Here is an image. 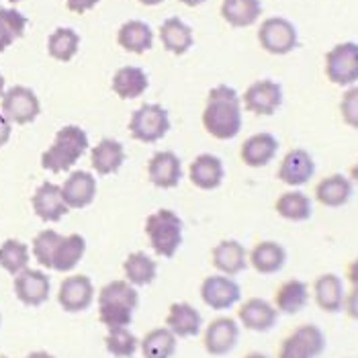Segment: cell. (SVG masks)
Returning a JSON list of instances; mask_svg holds the SVG:
<instances>
[{
  "instance_id": "cb8c5ba5",
  "label": "cell",
  "mask_w": 358,
  "mask_h": 358,
  "mask_svg": "<svg viewBox=\"0 0 358 358\" xmlns=\"http://www.w3.org/2000/svg\"><path fill=\"white\" fill-rule=\"evenodd\" d=\"M311 299V287L301 278H287L276 287L273 305L280 315H297Z\"/></svg>"
},
{
  "instance_id": "6da1fadb",
  "label": "cell",
  "mask_w": 358,
  "mask_h": 358,
  "mask_svg": "<svg viewBox=\"0 0 358 358\" xmlns=\"http://www.w3.org/2000/svg\"><path fill=\"white\" fill-rule=\"evenodd\" d=\"M201 123L211 138L229 141L238 138L244 125L242 96L229 84H217L207 92Z\"/></svg>"
},
{
  "instance_id": "d6986e66",
  "label": "cell",
  "mask_w": 358,
  "mask_h": 358,
  "mask_svg": "<svg viewBox=\"0 0 358 358\" xmlns=\"http://www.w3.org/2000/svg\"><path fill=\"white\" fill-rule=\"evenodd\" d=\"M182 160L170 150H160L148 160V178L158 189H176L182 180Z\"/></svg>"
},
{
  "instance_id": "7c38bea8",
  "label": "cell",
  "mask_w": 358,
  "mask_h": 358,
  "mask_svg": "<svg viewBox=\"0 0 358 358\" xmlns=\"http://www.w3.org/2000/svg\"><path fill=\"white\" fill-rule=\"evenodd\" d=\"M240 330L242 326L238 324L236 317L220 315L203 328V348L211 357H227L240 342Z\"/></svg>"
},
{
  "instance_id": "5bb4252c",
  "label": "cell",
  "mask_w": 358,
  "mask_h": 358,
  "mask_svg": "<svg viewBox=\"0 0 358 358\" xmlns=\"http://www.w3.org/2000/svg\"><path fill=\"white\" fill-rule=\"evenodd\" d=\"M96 301V289L86 275H68L57 289V303L66 313H83Z\"/></svg>"
},
{
  "instance_id": "d4e9b609",
  "label": "cell",
  "mask_w": 358,
  "mask_h": 358,
  "mask_svg": "<svg viewBox=\"0 0 358 358\" xmlns=\"http://www.w3.org/2000/svg\"><path fill=\"white\" fill-rule=\"evenodd\" d=\"M96 178L88 170H74L62 185V194L70 209H86L96 196Z\"/></svg>"
},
{
  "instance_id": "ac0fdd59",
  "label": "cell",
  "mask_w": 358,
  "mask_h": 358,
  "mask_svg": "<svg viewBox=\"0 0 358 358\" xmlns=\"http://www.w3.org/2000/svg\"><path fill=\"white\" fill-rule=\"evenodd\" d=\"M311 297L322 311H326L330 315L340 313L344 309V299H346L344 278L336 273L317 275L311 285Z\"/></svg>"
},
{
  "instance_id": "b9f144b4",
  "label": "cell",
  "mask_w": 358,
  "mask_h": 358,
  "mask_svg": "<svg viewBox=\"0 0 358 358\" xmlns=\"http://www.w3.org/2000/svg\"><path fill=\"white\" fill-rule=\"evenodd\" d=\"M340 117L344 121V125H348L350 129H358V84L348 86L340 99Z\"/></svg>"
},
{
  "instance_id": "d6a6232c",
  "label": "cell",
  "mask_w": 358,
  "mask_h": 358,
  "mask_svg": "<svg viewBox=\"0 0 358 358\" xmlns=\"http://www.w3.org/2000/svg\"><path fill=\"white\" fill-rule=\"evenodd\" d=\"M150 86V78L143 68L139 66H123L113 74L110 88L113 92L123 99V101H134L139 99Z\"/></svg>"
},
{
  "instance_id": "484cf974",
  "label": "cell",
  "mask_w": 358,
  "mask_h": 358,
  "mask_svg": "<svg viewBox=\"0 0 358 358\" xmlns=\"http://www.w3.org/2000/svg\"><path fill=\"white\" fill-rule=\"evenodd\" d=\"M191 185L201 191H217L225 180V166L215 154H199L189 166Z\"/></svg>"
},
{
  "instance_id": "ee69618b",
  "label": "cell",
  "mask_w": 358,
  "mask_h": 358,
  "mask_svg": "<svg viewBox=\"0 0 358 358\" xmlns=\"http://www.w3.org/2000/svg\"><path fill=\"white\" fill-rule=\"evenodd\" d=\"M101 0H66V6L68 10L76 13V15H84L88 10H92L94 6H99Z\"/></svg>"
},
{
  "instance_id": "1f68e13d",
  "label": "cell",
  "mask_w": 358,
  "mask_h": 358,
  "mask_svg": "<svg viewBox=\"0 0 358 358\" xmlns=\"http://www.w3.org/2000/svg\"><path fill=\"white\" fill-rule=\"evenodd\" d=\"M117 43L129 54H145L154 48V29L145 21H125L117 31Z\"/></svg>"
},
{
  "instance_id": "4316f807",
  "label": "cell",
  "mask_w": 358,
  "mask_h": 358,
  "mask_svg": "<svg viewBox=\"0 0 358 358\" xmlns=\"http://www.w3.org/2000/svg\"><path fill=\"white\" fill-rule=\"evenodd\" d=\"M166 328L176 338H194L203 331V315L201 311L187 301H176L168 307Z\"/></svg>"
},
{
  "instance_id": "f6af8a7d",
  "label": "cell",
  "mask_w": 358,
  "mask_h": 358,
  "mask_svg": "<svg viewBox=\"0 0 358 358\" xmlns=\"http://www.w3.org/2000/svg\"><path fill=\"white\" fill-rule=\"evenodd\" d=\"M10 136H13V123L0 113V148H4L10 141Z\"/></svg>"
},
{
  "instance_id": "836d02e7",
  "label": "cell",
  "mask_w": 358,
  "mask_h": 358,
  "mask_svg": "<svg viewBox=\"0 0 358 358\" xmlns=\"http://www.w3.org/2000/svg\"><path fill=\"white\" fill-rule=\"evenodd\" d=\"M86 254V238L83 234H68L62 236L57 248H55L54 260H52V271L70 275Z\"/></svg>"
},
{
  "instance_id": "e575fe53",
  "label": "cell",
  "mask_w": 358,
  "mask_h": 358,
  "mask_svg": "<svg viewBox=\"0 0 358 358\" xmlns=\"http://www.w3.org/2000/svg\"><path fill=\"white\" fill-rule=\"evenodd\" d=\"M158 276V262L143 250H136L127 254L123 260V278L134 287H148Z\"/></svg>"
},
{
  "instance_id": "9a60e30c",
  "label": "cell",
  "mask_w": 358,
  "mask_h": 358,
  "mask_svg": "<svg viewBox=\"0 0 358 358\" xmlns=\"http://www.w3.org/2000/svg\"><path fill=\"white\" fill-rule=\"evenodd\" d=\"M236 320L238 324L248 331L256 334H266L278 324L280 313L276 311L273 301L262 299V297H250L246 301H240Z\"/></svg>"
},
{
  "instance_id": "30bf717a",
  "label": "cell",
  "mask_w": 358,
  "mask_h": 358,
  "mask_svg": "<svg viewBox=\"0 0 358 358\" xmlns=\"http://www.w3.org/2000/svg\"><path fill=\"white\" fill-rule=\"evenodd\" d=\"M201 301L213 311H227L242 301V287L234 276L215 273L203 278L199 287Z\"/></svg>"
},
{
  "instance_id": "7402d4cb",
  "label": "cell",
  "mask_w": 358,
  "mask_h": 358,
  "mask_svg": "<svg viewBox=\"0 0 358 358\" xmlns=\"http://www.w3.org/2000/svg\"><path fill=\"white\" fill-rule=\"evenodd\" d=\"M278 148L280 143L271 131H258L242 141L240 160L248 168H264L275 160Z\"/></svg>"
},
{
  "instance_id": "bcb514c9",
  "label": "cell",
  "mask_w": 358,
  "mask_h": 358,
  "mask_svg": "<svg viewBox=\"0 0 358 358\" xmlns=\"http://www.w3.org/2000/svg\"><path fill=\"white\" fill-rule=\"evenodd\" d=\"M344 278L350 287H358V256L352 258L348 264H346V271H344Z\"/></svg>"
},
{
  "instance_id": "c3c4849f",
  "label": "cell",
  "mask_w": 358,
  "mask_h": 358,
  "mask_svg": "<svg viewBox=\"0 0 358 358\" xmlns=\"http://www.w3.org/2000/svg\"><path fill=\"white\" fill-rule=\"evenodd\" d=\"M348 176H350V180H352V182H355V185L358 187V160L355 162V164L350 166V172H348Z\"/></svg>"
},
{
  "instance_id": "74e56055",
  "label": "cell",
  "mask_w": 358,
  "mask_h": 358,
  "mask_svg": "<svg viewBox=\"0 0 358 358\" xmlns=\"http://www.w3.org/2000/svg\"><path fill=\"white\" fill-rule=\"evenodd\" d=\"M80 50V35L72 27H57L48 37V54L57 62L74 59Z\"/></svg>"
},
{
  "instance_id": "f35d334b",
  "label": "cell",
  "mask_w": 358,
  "mask_h": 358,
  "mask_svg": "<svg viewBox=\"0 0 358 358\" xmlns=\"http://www.w3.org/2000/svg\"><path fill=\"white\" fill-rule=\"evenodd\" d=\"M27 31V17L17 8H0V54L8 50Z\"/></svg>"
},
{
  "instance_id": "603a6c76",
  "label": "cell",
  "mask_w": 358,
  "mask_h": 358,
  "mask_svg": "<svg viewBox=\"0 0 358 358\" xmlns=\"http://www.w3.org/2000/svg\"><path fill=\"white\" fill-rule=\"evenodd\" d=\"M287 248L275 240H260L248 250V266L258 275H278L287 264Z\"/></svg>"
},
{
  "instance_id": "681fc988",
  "label": "cell",
  "mask_w": 358,
  "mask_h": 358,
  "mask_svg": "<svg viewBox=\"0 0 358 358\" xmlns=\"http://www.w3.org/2000/svg\"><path fill=\"white\" fill-rule=\"evenodd\" d=\"M185 6H191V8H196V6H201L203 2H207V0H180Z\"/></svg>"
},
{
  "instance_id": "ab89813d",
  "label": "cell",
  "mask_w": 358,
  "mask_h": 358,
  "mask_svg": "<svg viewBox=\"0 0 358 358\" xmlns=\"http://www.w3.org/2000/svg\"><path fill=\"white\" fill-rule=\"evenodd\" d=\"M105 350L115 358H134L139 350V338L129 328H113L105 334Z\"/></svg>"
},
{
  "instance_id": "816d5d0a",
  "label": "cell",
  "mask_w": 358,
  "mask_h": 358,
  "mask_svg": "<svg viewBox=\"0 0 358 358\" xmlns=\"http://www.w3.org/2000/svg\"><path fill=\"white\" fill-rule=\"evenodd\" d=\"M242 358H273V357H268V355H264V352H248V355H244Z\"/></svg>"
},
{
  "instance_id": "d590c367",
  "label": "cell",
  "mask_w": 358,
  "mask_h": 358,
  "mask_svg": "<svg viewBox=\"0 0 358 358\" xmlns=\"http://www.w3.org/2000/svg\"><path fill=\"white\" fill-rule=\"evenodd\" d=\"M178 348V338L168 328H152L139 340V350L143 358H172Z\"/></svg>"
},
{
  "instance_id": "9c48e42d",
  "label": "cell",
  "mask_w": 358,
  "mask_h": 358,
  "mask_svg": "<svg viewBox=\"0 0 358 358\" xmlns=\"http://www.w3.org/2000/svg\"><path fill=\"white\" fill-rule=\"evenodd\" d=\"M0 113L15 125H29L41 115V103L33 88L29 86H10L0 99Z\"/></svg>"
},
{
  "instance_id": "e0dca14e",
  "label": "cell",
  "mask_w": 358,
  "mask_h": 358,
  "mask_svg": "<svg viewBox=\"0 0 358 358\" xmlns=\"http://www.w3.org/2000/svg\"><path fill=\"white\" fill-rule=\"evenodd\" d=\"M31 207H33V213L45 223H57L70 211L62 194V187L50 180L41 182L35 189V193L31 196Z\"/></svg>"
},
{
  "instance_id": "83f0119b",
  "label": "cell",
  "mask_w": 358,
  "mask_h": 358,
  "mask_svg": "<svg viewBox=\"0 0 358 358\" xmlns=\"http://www.w3.org/2000/svg\"><path fill=\"white\" fill-rule=\"evenodd\" d=\"M125 158H127V154H125L123 143L115 138L101 139L90 150V164H92V170L99 176L117 174L123 168V164H125Z\"/></svg>"
},
{
  "instance_id": "52a82bcc",
  "label": "cell",
  "mask_w": 358,
  "mask_h": 358,
  "mask_svg": "<svg viewBox=\"0 0 358 358\" xmlns=\"http://www.w3.org/2000/svg\"><path fill=\"white\" fill-rule=\"evenodd\" d=\"M129 136L141 143H156L170 131V115L158 103H145L131 113L127 123Z\"/></svg>"
},
{
  "instance_id": "8d00e7d4",
  "label": "cell",
  "mask_w": 358,
  "mask_h": 358,
  "mask_svg": "<svg viewBox=\"0 0 358 358\" xmlns=\"http://www.w3.org/2000/svg\"><path fill=\"white\" fill-rule=\"evenodd\" d=\"M31 248L17 238H8L0 244V268L10 276H17L29 268Z\"/></svg>"
},
{
  "instance_id": "277c9868",
  "label": "cell",
  "mask_w": 358,
  "mask_h": 358,
  "mask_svg": "<svg viewBox=\"0 0 358 358\" xmlns=\"http://www.w3.org/2000/svg\"><path fill=\"white\" fill-rule=\"evenodd\" d=\"M143 231L152 250L160 258H174L185 240V223L180 215L166 207L145 217Z\"/></svg>"
},
{
  "instance_id": "11a10c76",
  "label": "cell",
  "mask_w": 358,
  "mask_h": 358,
  "mask_svg": "<svg viewBox=\"0 0 358 358\" xmlns=\"http://www.w3.org/2000/svg\"><path fill=\"white\" fill-rule=\"evenodd\" d=\"M0 324H2V313H0Z\"/></svg>"
},
{
  "instance_id": "f907efd6",
  "label": "cell",
  "mask_w": 358,
  "mask_h": 358,
  "mask_svg": "<svg viewBox=\"0 0 358 358\" xmlns=\"http://www.w3.org/2000/svg\"><path fill=\"white\" fill-rule=\"evenodd\" d=\"M139 4H143V6H158V4H162L164 0H138Z\"/></svg>"
},
{
  "instance_id": "5b68a950",
  "label": "cell",
  "mask_w": 358,
  "mask_h": 358,
  "mask_svg": "<svg viewBox=\"0 0 358 358\" xmlns=\"http://www.w3.org/2000/svg\"><path fill=\"white\" fill-rule=\"evenodd\" d=\"M326 346L328 338L317 324H299L280 340L276 358H320Z\"/></svg>"
},
{
  "instance_id": "3957f363",
  "label": "cell",
  "mask_w": 358,
  "mask_h": 358,
  "mask_svg": "<svg viewBox=\"0 0 358 358\" xmlns=\"http://www.w3.org/2000/svg\"><path fill=\"white\" fill-rule=\"evenodd\" d=\"M88 148H90L88 134L80 125H64L55 134L52 145L41 154V168L54 174L68 172L70 168L80 162Z\"/></svg>"
},
{
  "instance_id": "60d3db41",
  "label": "cell",
  "mask_w": 358,
  "mask_h": 358,
  "mask_svg": "<svg viewBox=\"0 0 358 358\" xmlns=\"http://www.w3.org/2000/svg\"><path fill=\"white\" fill-rule=\"evenodd\" d=\"M59 240H62V234H57L55 229H43L33 238L31 256L37 260V264L41 268H52V260H54L55 248H57Z\"/></svg>"
},
{
  "instance_id": "2e32d148",
  "label": "cell",
  "mask_w": 358,
  "mask_h": 358,
  "mask_svg": "<svg viewBox=\"0 0 358 358\" xmlns=\"http://www.w3.org/2000/svg\"><path fill=\"white\" fill-rule=\"evenodd\" d=\"M13 289L17 299L27 307H39L52 295V278L41 268H25L23 273L15 276Z\"/></svg>"
},
{
  "instance_id": "4dcf8cb0",
  "label": "cell",
  "mask_w": 358,
  "mask_h": 358,
  "mask_svg": "<svg viewBox=\"0 0 358 358\" xmlns=\"http://www.w3.org/2000/svg\"><path fill=\"white\" fill-rule=\"evenodd\" d=\"M158 37L168 54L185 55L194 43L193 29L180 17H168L158 29Z\"/></svg>"
},
{
  "instance_id": "4fadbf2b",
  "label": "cell",
  "mask_w": 358,
  "mask_h": 358,
  "mask_svg": "<svg viewBox=\"0 0 358 358\" xmlns=\"http://www.w3.org/2000/svg\"><path fill=\"white\" fill-rule=\"evenodd\" d=\"M315 160L305 148H291L278 162L276 178L289 189H301L315 176Z\"/></svg>"
},
{
  "instance_id": "f546056e",
  "label": "cell",
  "mask_w": 358,
  "mask_h": 358,
  "mask_svg": "<svg viewBox=\"0 0 358 358\" xmlns=\"http://www.w3.org/2000/svg\"><path fill=\"white\" fill-rule=\"evenodd\" d=\"M262 0H221L223 21L234 29H248L262 17Z\"/></svg>"
},
{
  "instance_id": "44dd1931",
  "label": "cell",
  "mask_w": 358,
  "mask_h": 358,
  "mask_svg": "<svg viewBox=\"0 0 358 358\" xmlns=\"http://www.w3.org/2000/svg\"><path fill=\"white\" fill-rule=\"evenodd\" d=\"M211 264L220 275L236 278L248 268V250L238 240H221L211 250Z\"/></svg>"
},
{
  "instance_id": "7a4b0ae2",
  "label": "cell",
  "mask_w": 358,
  "mask_h": 358,
  "mask_svg": "<svg viewBox=\"0 0 358 358\" xmlns=\"http://www.w3.org/2000/svg\"><path fill=\"white\" fill-rule=\"evenodd\" d=\"M139 307L138 287L125 278H115L101 287L96 293L99 322L107 328H129Z\"/></svg>"
},
{
  "instance_id": "7bdbcfd3",
  "label": "cell",
  "mask_w": 358,
  "mask_h": 358,
  "mask_svg": "<svg viewBox=\"0 0 358 358\" xmlns=\"http://www.w3.org/2000/svg\"><path fill=\"white\" fill-rule=\"evenodd\" d=\"M352 322H358V287L346 289V299H344V309H342Z\"/></svg>"
},
{
  "instance_id": "db71d44e",
  "label": "cell",
  "mask_w": 358,
  "mask_h": 358,
  "mask_svg": "<svg viewBox=\"0 0 358 358\" xmlns=\"http://www.w3.org/2000/svg\"><path fill=\"white\" fill-rule=\"evenodd\" d=\"M8 2H13V4H17V2H23V0H8Z\"/></svg>"
},
{
  "instance_id": "7dc6e473",
  "label": "cell",
  "mask_w": 358,
  "mask_h": 358,
  "mask_svg": "<svg viewBox=\"0 0 358 358\" xmlns=\"http://www.w3.org/2000/svg\"><path fill=\"white\" fill-rule=\"evenodd\" d=\"M25 358H55L52 352H48V350H33V352H29Z\"/></svg>"
},
{
  "instance_id": "ba28073f",
  "label": "cell",
  "mask_w": 358,
  "mask_h": 358,
  "mask_svg": "<svg viewBox=\"0 0 358 358\" xmlns=\"http://www.w3.org/2000/svg\"><path fill=\"white\" fill-rule=\"evenodd\" d=\"M324 72H326V78L334 86L348 88V86L358 84L357 41H342L328 50L326 57H324Z\"/></svg>"
},
{
  "instance_id": "f1b7e54d",
  "label": "cell",
  "mask_w": 358,
  "mask_h": 358,
  "mask_svg": "<svg viewBox=\"0 0 358 358\" xmlns=\"http://www.w3.org/2000/svg\"><path fill=\"white\" fill-rule=\"evenodd\" d=\"M275 213L280 220L303 223L313 215V201L301 189H289L276 196Z\"/></svg>"
},
{
  "instance_id": "8fae6325",
  "label": "cell",
  "mask_w": 358,
  "mask_h": 358,
  "mask_svg": "<svg viewBox=\"0 0 358 358\" xmlns=\"http://www.w3.org/2000/svg\"><path fill=\"white\" fill-rule=\"evenodd\" d=\"M285 92L280 83L273 78H262L252 83L242 94V107L258 117H271L282 107Z\"/></svg>"
},
{
  "instance_id": "ffe728a7",
  "label": "cell",
  "mask_w": 358,
  "mask_h": 358,
  "mask_svg": "<svg viewBox=\"0 0 358 358\" xmlns=\"http://www.w3.org/2000/svg\"><path fill=\"white\" fill-rule=\"evenodd\" d=\"M352 194H355V182L350 180V176L340 172L324 176L313 187V199L328 209H340L348 205Z\"/></svg>"
},
{
  "instance_id": "f5cc1de1",
  "label": "cell",
  "mask_w": 358,
  "mask_h": 358,
  "mask_svg": "<svg viewBox=\"0 0 358 358\" xmlns=\"http://www.w3.org/2000/svg\"><path fill=\"white\" fill-rule=\"evenodd\" d=\"M4 90H6V88H4V76L0 74V99H2V94H4Z\"/></svg>"
},
{
  "instance_id": "8992f818",
  "label": "cell",
  "mask_w": 358,
  "mask_h": 358,
  "mask_svg": "<svg viewBox=\"0 0 358 358\" xmlns=\"http://www.w3.org/2000/svg\"><path fill=\"white\" fill-rule=\"evenodd\" d=\"M258 43L271 55H289L299 48V31L287 17H266L258 25Z\"/></svg>"
},
{
  "instance_id": "9f6ffc18",
  "label": "cell",
  "mask_w": 358,
  "mask_h": 358,
  "mask_svg": "<svg viewBox=\"0 0 358 358\" xmlns=\"http://www.w3.org/2000/svg\"><path fill=\"white\" fill-rule=\"evenodd\" d=\"M0 358H10V357H0Z\"/></svg>"
}]
</instances>
